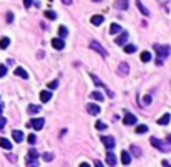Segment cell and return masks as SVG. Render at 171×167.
Returning a JSON list of instances; mask_svg holds the SVG:
<instances>
[{
	"label": "cell",
	"instance_id": "cell-1",
	"mask_svg": "<svg viewBox=\"0 0 171 167\" xmlns=\"http://www.w3.org/2000/svg\"><path fill=\"white\" fill-rule=\"evenodd\" d=\"M153 48H154V51H156V55H158L159 58H168L170 53H171V48L166 46V45H154Z\"/></svg>",
	"mask_w": 171,
	"mask_h": 167
},
{
	"label": "cell",
	"instance_id": "cell-2",
	"mask_svg": "<svg viewBox=\"0 0 171 167\" xmlns=\"http://www.w3.org/2000/svg\"><path fill=\"white\" fill-rule=\"evenodd\" d=\"M150 142L153 144L154 147H156V149L161 150V152H168V150H171V146H170V144H164V142H161L159 139H156V137H151Z\"/></svg>",
	"mask_w": 171,
	"mask_h": 167
},
{
	"label": "cell",
	"instance_id": "cell-3",
	"mask_svg": "<svg viewBox=\"0 0 171 167\" xmlns=\"http://www.w3.org/2000/svg\"><path fill=\"white\" fill-rule=\"evenodd\" d=\"M101 142H103V146L108 150H111L113 147H115V144H116L115 137H111V136H103V137H101Z\"/></svg>",
	"mask_w": 171,
	"mask_h": 167
},
{
	"label": "cell",
	"instance_id": "cell-4",
	"mask_svg": "<svg viewBox=\"0 0 171 167\" xmlns=\"http://www.w3.org/2000/svg\"><path fill=\"white\" fill-rule=\"evenodd\" d=\"M43 124H45V119H43V117H35V119H32V121L28 122V126H32L35 131H40L43 127Z\"/></svg>",
	"mask_w": 171,
	"mask_h": 167
},
{
	"label": "cell",
	"instance_id": "cell-5",
	"mask_svg": "<svg viewBox=\"0 0 171 167\" xmlns=\"http://www.w3.org/2000/svg\"><path fill=\"white\" fill-rule=\"evenodd\" d=\"M90 48H92V50H95V51H98V53L103 56V58L106 56V55H108V51L105 50V48H103V46H101L98 42H90Z\"/></svg>",
	"mask_w": 171,
	"mask_h": 167
},
{
	"label": "cell",
	"instance_id": "cell-6",
	"mask_svg": "<svg viewBox=\"0 0 171 167\" xmlns=\"http://www.w3.org/2000/svg\"><path fill=\"white\" fill-rule=\"evenodd\" d=\"M126 42H128V33H126V32H121V35L116 37V40H115V43H116L118 46H125Z\"/></svg>",
	"mask_w": 171,
	"mask_h": 167
},
{
	"label": "cell",
	"instance_id": "cell-7",
	"mask_svg": "<svg viewBox=\"0 0 171 167\" xmlns=\"http://www.w3.org/2000/svg\"><path fill=\"white\" fill-rule=\"evenodd\" d=\"M123 122H125L126 126H133V124H136V116H135V114L126 113V114H125V117H123Z\"/></svg>",
	"mask_w": 171,
	"mask_h": 167
},
{
	"label": "cell",
	"instance_id": "cell-8",
	"mask_svg": "<svg viewBox=\"0 0 171 167\" xmlns=\"http://www.w3.org/2000/svg\"><path fill=\"white\" fill-rule=\"evenodd\" d=\"M87 111L92 114V116H98V114H100V106H98V104H93V103H90V104L87 106Z\"/></svg>",
	"mask_w": 171,
	"mask_h": 167
},
{
	"label": "cell",
	"instance_id": "cell-9",
	"mask_svg": "<svg viewBox=\"0 0 171 167\" xmlns=\"http://www.w3.org/2000/svg\"><path fill=\"white\" fill-rule=\"evenodd\" d=\"M128 73H130V65L128 63H120V66H118V75L126 76Z\"/></svg>",
	"mask_w": 171,
	"mask_h": 167
},
{
	"label": "cell",
	"instance_id": "cell-10",
	"mask_svg": "<svg viewBox=\"0 0 171 167\" xmlns=\"http://www.w3.org/2000/svg\"><path fill=\"white\" fill-rule=\"evenodd\" d=\"M52 46H53L55 50H63L65 42H63L62 38H53V40H52Z\"/></svg>",
	"mask_w": 171,
	"mask_h": 167
},
{
	"label": "cell",
	"instance_id": "cell-11",
	"mask_svg": "<svg viewBox=\"0 0 171 167\" xmlns=\"http://www.w3.org/2000/svg\"><path fill=\"white\" fill-rule=\"evenodd\" d=\"M121 164H123V166H130V164H131V155H130L126 150L121 152Z\"/></svg>",
	"mask_w": 171,
	"mask_h": 167
},
{
	"label": "cell",
	"instance_id": "cell-12",
	"mask_svg": "<svg viewBox=\"0 0 171 167\" xmlns=\"http://www.w3.org/2000/svg\"><path fill=\"white\" fill-rule=\"evenodd\" d=\"M115 7H116L118 10H126L130 7V4H128V0H116V2H115Z\"/></svg>",
	"mask_w": 171,
	"mask_h": 167
},
{
	"label": "cell",
	"instance_id": "cell-13",
	"mask_svg": "<svg viewBox=\"0 0 171 167\" xmlns=\"http://www.w3.org/2000/svg\"><path fill=\"white\" fill-rule=\"evenodd\" d=\"M52 98V93L48 91V89H43L42 93H40V99H42V103H48Z\"/></svg>",
	"mask_w": 171,
	"mask_h": 167
},
{
	"label": "cell",
	"instance_id": "cell-14",
	"mask_svg": "<svg viewBox=\"0 0 171 167\" xmlns=\"http://www.w3.org/2000/svg\"><path fill=\"white\" fill-rule=\"evenodd\" d=\"M136 7H138V10H140V12H141L143 15H145V17H150V10L146 9V7L141 4V2H140V0L136 2Z\"/></svg>",
	"mask_w": 171,
	"mask_h": 167
},
{
	"label": "cell",
	"instance_id": "cell-15",
	"mask_svg": "<svg viewBox=\"0 0 171 167\" xmlns=\"http://www.w3.org/2000/svg\"><path fill=\"white\" fill-rule=\"evenodd\" d=\"M27 159H28V161H33V159H38V150L35 149V147L28 149V154H27Z\"/></svg>",
	"mask_w": 171,
	"mask_h": 167
},
{
	"label": "cell",
	"instance_id": "cell-16",
	"mask_svg": "<svg viewBox=\"0 0 171 167\" xmlns=\"http://www.w3.org/2000/svg\"><path fill=\"white\" fill-rule=\"evenodd\" d=\"M106 164L108 166H116V155L115 154H111V152H108V155H106Z\"/></svg>",
	"mask_w": 171,
	"mask_h": 167
},
{
	"label": "cell",
	"instance_id": "cell-17",
	"mask_svg": "<svg viewBox=\"0 0 171 167\" xmlns=\"http://www.w3.org/2000/svg\"><path fill=\"white\" fill-rule=\"evenodd\" d=\"M12 137H13V141H15V142H22V141H23V132H22V131H13Z\"/></svg>",
	"mask_w": 171,
	"mask_h": 167
},
{
	"label": "cell",
	"instance_id": "cell-18",
	"mask_svg": "<svg viewBox=\"0 0 171 167\" xmlns=\"http://www.w3.org/2000/svg\"><path fill=\"white\" fill-rule=\"evenodd\" d=\"M0 147H4V149L10 150V149H12V142H10L9 139H5V137H2V139H0Z\"/></svg>",
	"mask_w": 171,
	"mask_h": 167
},
{
	"label": "cell",
	"instance_id": "cell-19",
	"mask_svg": "<svg viewBox=\"0 0 171 167\" xmlns=\"http://www.w3.org/2000/svg\"><path fill=\"white\" fill-rule=\"evenodd\" d=\"M170 121H171V116H170V113H166L164 116H161V117L158 119V124H161V126H166Z\"/></svg>",
	"mask_w": 171,
	"mask_h": 167
},
{
	"label": "cell",
	"instance_id": "cell-20",
	"mask_svg": "<svg viewBox=\"0 0 171 167\" xmlns=\"http://www.w3.org/2000/svg\"><path fill=\"white\" fill-rule=\"evenodd\" d=\"M92 23L95 27L101 25V23H103V15H93V17H92Z\"/></svg>",
	"mask_w": 171,
	"mask_h": 167
},
{
	"label": "cell",
	"instance_id": "cell-21",
	"mask_svg": "<svg viewBox=\"0 0 171 167\" xmlns=\"http://www.w3.org/2000/svg\"><path fill=\"white\" fill-rule=\"evenodd\" d=\"M15 75L20 76V78H23V79L28 78V73H27V71L23 70V68H15Z\"/></svg>",
	"mask_w": 171,
	"mask_h": 167
},
{
	"label": "cell",
	"instance_id": "cell-22",
	"mask_svg": "<svg viewBox=\"0 0 171 167\" xmlns=\"http://www.w3.org/2000/svg\"><path fill=\"white\" fill-rule=\"evenodd\" d=\"M110 33H111V35L121 33V27L118 25V23H111V27H110Z\"/></svg>",
	"mask_w": 171,
	"mask_h": 167
},
{
	"label": "cell",
	"instance_id": "cell-23",
	"mask_svg": "<svg viewBox=\"0 0 171 167\" xmlns=\"http://www.w3.org/2000/svg\"><path fill=\"white\" fill-rule=\"evenodd\" d=\"M9 45H10V40L7 37H4L2 40H0V48L2 50H5V48H9Z\"/></svg>",
	"mask_w": 171,
	"mask_h": 167
},
{
	"label": "cell",
	"instance_id": "cell-24",
	"mask_svg": "<svg viewBox=\"0 0 171 167\" xmlns=\"http://www.w3.org/2000/svg\"><path fill=\"white\" fill-rule=\"evenodd\" d=\"M130 150L133 152L135 157H141V150H140V147H138V146H131V147H130Z\"/></svg>",
	"mask_w": 171,
	"mask_h": 167
},
{
	"label": "cell",
	"instance_id": "cell-25",
	"mask_svg": "<svg viewBox=\"0 0 171 167\" xmlns=\"http://www.w3.org/2000/svg\"><path fill=\"white\" fill-rule=\"evenodd\" d=\"M90 96H92L93 99H96V101H103V94H101L100 91H93V93H90Z\"/></svg>",
	"mask_w": 171,
	"mask_h": 167
},
{
	"label": "cell",
	"instance_id": "cell-26",
	"mask_svg": "<svg viewBox=\"0 0 171 167\" xmlns=\"http://www.w3.org/2000/svg\"><path fill=\"white\" fill-rule=\"evenodd\" d=\"M40 109H42L40 106L30 104V106H28V113H30V114H37V113H40Z\"/></svg>",
	"mask_w": 171,
	"mask_h": 167
},
{
	"label": "cell",
	"instance_id": "cell-27",
	"mask_svg": "<svg viewBox=\"0 0 171 167\" xmlns=\"http://www.w3.org/2000/svg\"><path fill=\"white\" fill-rule=\"evenodd\" d=\"M150 60H151V53H150V51H143V53H141V61L148 63Z\"/></svg>",
	"mask_w": 171,
	"mask_h": 167
},
{
	"label": "cell",
	"instance_id": "cell-28",
	"mask_svg": "<svg viewBox=\"0 0 171 167\" xmlns=\"http://www.w3.org/2000/svg\"><path fill=\"white\" fill-rule=\"evenodd\" d=\"M145 132H148V126L146 124H141L136 127V134H145Z\"/></svg>",
	"mask_w": 171,
	"mask_h": 167
},
{
	"label": "cell",
	"instance_id": "cell-29",
	"mask_svg": "<svg viewBox=\"0 0 171 167\" xmlns=\"http://www.w3.org/2000/svg\"><path fill=\"white\" fill-rule=\"evenodd\" d=\"M43 15H45V17L48 18V20H55V18H57V13L52 12V10H47V12L43 13Z\"/></svg>",
	"mask_w": 171,
	"mask_h": 167
},
{
	"label": "cell",
	"instance_id": "cell-30",
	"mask_svg": "<svg viewBox=\"0 0 171 167\" xmlns=\"http://www.w3.org/2000/svg\"><path fill=\"white\" fill-rule=\"evenodd\" d=\"M58 35H60V38H65V37H67V35H68V30L67 28H65V27H60V28H58Z\"/></svg>",
	"mask_w": 171,
	"mask_h": 167
},
{
	"label": "cell",
	"instance_id": "cell-31",
	"mask_svg": "<svg viewBox=\"0 0 171 167\" xmlns=\"http://www.w3.org/2000/svg\"><path fill=\"white\" fill-rule=\"evenodd\" d=\"M53 157H55V155L52 154V152H45V154H43V161H45V162H52Z\"/></svg>",
	"mask_w": 171,
	"mask_h": 167
},
{
	"label": "cell",
	"instance_id": "cell-32",
	"mask_svg": "<svg viewBox=\"0 0 171 167\" xmlns=\"http://www.w3.org/2000/svg\"><path fill=\"white\" fill-rule=\"evenodd\" d=\"M90 78L93 79V83H95L96 86H103V83H101V81H100V78H98V76H96V75H93V73H92V75H90Z\"/></svg>",
	"mask_w": 171,
	"mask_h": 167
},
{
	"label": "cell",
	"instance_id": "cell-33",
	"mask_svg": "<svg viewBox=\"0 0 171 167\" xmlns=\"http://www.w3.org/2000/svg\"><path fill=\"white\" fill-rule=\"evenodd\" d=\"M135 51H136L135 45H125V53H135Z\"/></svg>",
	"mask_w": 171,
	"mask_h": 167
},
{
	"label": "cell",
	"instance_id": "cell-34",
	"mask_svg": "<svg viewBox=\"0 0 171 167\" xmlns=\"http://www.w3.org/2000/svg\"><path fill=\"white\" fill-rule=\"evenodd\" d=\"M150 103H151V96H150V94H146L145 98H141V104L143 106H148Z\"/></svg>",
	"mask_w": 171,
	"mask_h": 167
},
{
	"label": "cell",
	"instance_id": "cell-35",
	"mask_svg": "<svg viewBox=\"0 0 171 167\" xmlns=\"http://www.w3.org/2000/svg\"><path fill=\"white\" fill-rule=\"evenodd\" d=\"M95 127H96V129H100V131H105V129H106V124H105V122H101V121H96Z\"/></svg>",
	"mask_w": 171,
	"mask_h": 167
},
{
	"label": "cell",
	"instance_id": "cell-36",
	"mask_svg": "<svg viewBox=\"0 0 171 167\" xmlns=\"http://www.w3.org/2000/svg\"><path fill=\"white\" fill-rule=\"evenodd\" d=\"M7 75V66L5 65H0V78H4Z\"/></svg>",
	"mask_w": 171,
	"mask_h": 167
},
{
	"label": "cell",
	"instance_id": "cell-37",
	"mask_svg": "<svg viewBox=\"0 0 171 167\" xmlns=\"http://www.w3.org/2000/svg\"><path fill=\"white\" fill-rule=\"evenodd\" d=\"M58 88V81H52V83H48V89H57Z\"/></svg>",
	"mask_w": 171,
	"mask_h": 167
},
{
	"label": "cell",
	"instance_id": "cell-38",
	"mask_svg": "<svg viewBox=\"0 0 171 167\" xmlns=\"http://www.w3.org/2000/svg\"><path fill=\"white\" fill-rule=\"evenodd\" d=\"M27 141H28V144H32V146H33V144H35V141H37V137H35V134H30Z\"/></svg>",
	"mask_w": 171,
	"mask_h": 167
},
{
	"label": "cell",
	"instance_id": "cell-39",
	"mask_svg": "<svg viewBox=\"0 0 171 167\" xmlns=\"http://www.w3.org/2000/svg\"><path fill=\"white\" fill-rule=\"evenodd\" d=\"M5 124H7V119L0 116V129H4V127H5Z\"/></svg>",
	"mask_w": 171,
	"mask_h": 167
},
{
	"label": "cell",
	"instance_id": "cell-40",
	"mask_svg": "<svg viewBox=\"0 0 171 167\" xmlns=\"http://www.w3.org/2000/svg\"><path fill=\"white\" fill-rule=\"evenodd\" d=\"M7 22H9V23L13 22V13H7Z\"/></svg>",
	"mask_w": 171,
	"mask_h": 167
},
{
	"label": "cell",
	"instance_id": "cell-41",
	"mask_svg": "<svg viewBox=\"0 0 171 167\" xmlns=\"http://www.w3.org/2000/svg\"><path fill=\"white\" fill-rule=\"evenodd\" d=\"M32 4H33V0H23V5H25L27 9H28V7H30Z\"/></svg>",
	"mask_w": 171,
	"mask_h": 167
},
{
	"label": "cell",
	"instance_id": "cell-42",
	"mask_svg": "<svg viewBox=\"0 0 171 167\" xmlns=\"http://www.w3.org/2000/svg\"><path fill=\"white\" fill-rule=\"evenodd\" d=\"M7 159H9L10 162H15V161H17V157H15V155H12V154H9V155H7Z\"/></svg>",
	"mask_w": 171,
	"mask_h": 167
},
{
	"label": "cell",
	"instance_id": "cell-43",
	"mask_svg": "<svg viewBox=\"0 0 171 167\" xmlns=\"http://www.w3.org/2000/svg\"><path fill=\"white\" fill-rule=\"evenodd\" d=\"M62 2H63V4H65V5H70L71 2H73V0H62Z\"/></svg>",
	"mask_w": 171,
	"mask_h": 167
},
{
	"label": "cell",
	"instance_id": "cell-44",
	"mask_svg": "<svg viewBox=\"0 0 171 167\" xmlns=\"http://www.w3.org/2000/svg\"><path fill=\"white\" fill-rule=\"evenodd\" d=\"M166 139H168V142H171V134H168V137H166Z\"/></svg>",
	"mask_w": 171,
	"mask_h": 167
},
{
	"label": "cell",
	"instance_id": "cell-45",
	"mask_svg": "<svg viewBox=\"0 0 171 167\" xmlns=\"http://www.w3.org/2000/svg\"><path fill=\"white\" fill-rule=\"evenodd\" d=\"M2 111H4V104H0V114H2Z\"/></svg>",
	"mask_w": 171,
	"mask_h": 167
},
{
	"label": "cell",
	"instance_id": "cell-46",
	"mask_svg": "<svg viewBox=\"0 0 171 167\" xmlns=\"http://www.w3.org/2000/svg\"><path fill=\"white\" fill-rule=\"evenodd\" d=\"M93 2H96V4H98V2H101V0H93Z\"/></svg>",
	"mask_w": 171,
	"mask_h": 167
}]
</instances>
